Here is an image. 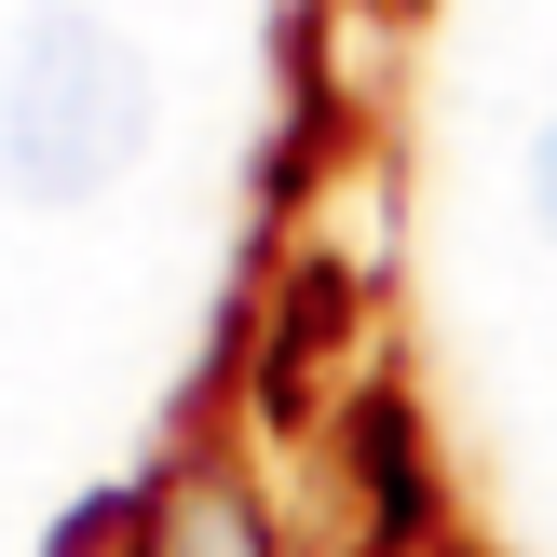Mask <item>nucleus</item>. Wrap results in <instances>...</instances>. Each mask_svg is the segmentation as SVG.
<instances>
[{"instance_id": "2", "label": "nucleus", "mask_w": 557, "mask_h": 557, "mask_svg": "<svg viewBox=\"0 0 557 557\" xmlns=\"http://www.w3.org/2000/svg\"><path fill=\"white\" fill-rule=\"evenodd\" d=\"M150 557H259V517L232 504V490H190L177 517H163V544Z\"/></svg>"}, {"instance_id": "3", "label": "nucleus", "mask_w": 557, "mask_h": 557, "mask_svg": "<svg viewBox=\"0 0 557 557\" xmlns=\"http://www.w3.org/2000/svg\"><path fill=\"white\" fill-rule=\"evenodd\" d=\"M531 205H544V232H557V123H544V150H531Z\"/></svg>"}, {"instance_id": "1", "label": "nucleus", "mask_w": 557, "mask_h": 557, "mask_svg": "<svg viewBox=\"0 0 557 557\" xmlns=\"http://www.w3.org/2000/svg\"><path fill=\"white\" fill-rule=\"evenodd\" d=\"M150 150V54L109 14H27L0 41V190L27 205H82Z\"/></svg>"}]
</instances>
